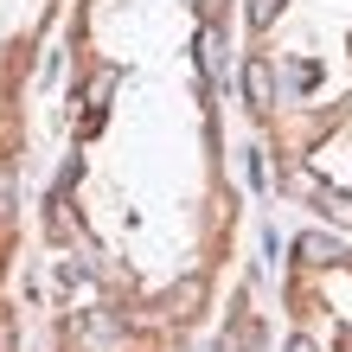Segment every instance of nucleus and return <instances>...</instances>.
I'll use <instances>...</instances> for the list:
<instances>
[{
    "label": "nucleus",
    "instance_id": "nucleus-4",
    "mask_svg": "<svg viewBox=\"0 0 352 352\" xmlns=\"http://www.w3.org/2000/svg\"><path fill=\"white\" fill-rule=\"evenodd\" d=\"M116 333H122V327L109 314H84V320H77V346H84V352H109Z\"/></svg>",
    "mask_w": 352,
    "mask_h": 352
},
{
    "label": "nucleus",
    "instance_id": "nucleus-1",
    "mask_svg": "<svg viewBox=\"0 0 352 352\" xmlns=\"http://www.w3.org/2000/svg\"><path fill=\"white\" fill-rule=\"evenodd\" d=\"M199 301H205V276H186V282H173L167 295H160V320H192L199 314Z\"/></svg>",
    "mask_w": 352,
    "mask_h": 352
},
{
    "label": "nucleus",
    "instance_id": "nucleus-7",
    "mask_svg": "<svg viewBox=\"0 0 352 352\" xmlns=\"http://www.w3.org/2000/svg\"><path fill=\"white\" fill-rule=\"evenodd\" d=\"M0 352H13V320L0 314Z\"/></svg>",
    "mask_w": 352,
    "mask_h": 352
},
{
    "label": "nucleus",
    "instance_id": "nucleus-6",
    "mask_svg": "<svg viewBox=\"0 0 352 352\" xmlns=\"http://www.w3.org/2000/svg\"><path fill=\"white\" fill-rule=\"evenodd\" d=\"M282 7H288V0H250V26H256V32H263V26H276Z\"/></svg>",
    "mask_w": 352,
    "mask_h": 352
},
{
    "label": "nucleus",
    "instance_id": "nucleus-5",
    "mask_svg": "<svg viewBox=\"0 0 352 352\" xmlns=\"http://www.w3.org/2000/svg\"><path fill=\"white\" fill-rule=\"evenodd\" d=\"M13 212H19V179L13 167H0V224H13Z\"/></svg>",
    "mask_w": 352,
    "mask_h": 352
},
{
    "label": "nucleus",
    "instance_id": "nucleus-3",
    "mask_svg": "<svg viewBox=\"0 0 352 352\" xmlns=\"http://www.w3.org/2000/svg\"><path fill=\"white\" fill-rule=\"evenodd\" d=\"M295 256L320 269V263H340V256H346V243H340V237H327V231H307V237L295 243Z\"/></svg>",
    "mask_w": 352,
    "mask_h": 352
},
{
    "label": "nucleus",
    "instance_id": "nucleus-8",
    "mask_svg": "<svg viewBox=\"0 0 352 352\" xmlns=\"http://www.w3.org/2000/svg\"><path fill=\"white\" fill-rule=\"evenodd\" d=\"M288 352H320V346L307 340V333H295V340H288Z\"/></svg>",
    "mask_w": 352,
    "mask_h": 352
},
{
    "label": "nucleus",
    "instance_id": "nucleus-2",
    "mask_svg": "<svg viewBox=\"0 0 352 352\" xmlns=\"http://www.w3.org/2000/svg\"><path fill=\"white\" fill-rule=\"evenodd\" d=\"M243 96H250L256 116L276 109V71H269V58H250V65H243Z\"/></svg>",
    "mask_w": 352,
    "mask_h": 352
}]
</instances>
